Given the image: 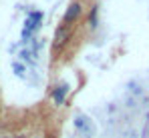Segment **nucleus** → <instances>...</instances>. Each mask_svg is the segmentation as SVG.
Masks as SVG:
<instances>
[{"label": "nucleus", "mask_w": 149, "mask_h": 138, "mask_svg": "<svg viewBox=\"0 0 149 138\" xmlns=\"http://www.w3.org/2000/svg\"><path fill=\"white\" fill-rule=\"evenodd\" d=\"M67 90H69V86H65V84H61V86H58V90L54 92V100H56L58 104L63 102V96H65V92H67Z\"/></svg>", "instance_id": "3"}, {"label": "nucleus", "mask_w": 149, "mask_h": 138, "mask_svg": "<svg viewBox=\"0 0 149 138\" xmlns=\"http://www.w3.org/2000/svg\"><path fill=\"white\" fill-rule=\"evenodd\" d=\"M67 40H69V30H67V26H61L56 30V34H54V46L58 48V46L65 44Z\"/></svg>", "instance_id": "2"}, {"label": "nucleus", "mask_w": 149, "mask_h": 138, "mask_svg": "<svg viewBox=\"0 0 149 138\" xmlns=\"http://www.w3.org/2000/svg\"><path fill=\"white\" fill-rule=\"evenodd\" d=\"M20 138H24V136H20Z\"/></svg>", "instance_id": "6"}, {"label": "nucleus", "mask_w": 149, "mask_h": 138, "mask_svg": "<svg viewBox=\"0 0 149 138\" xmlns=\"http://www.w3.org/2000/svg\"><path fill=\"white\" fill-rule=\"evenodd\" d=\"M79 16H81V4H79V2H73V4L67 8V12H65V18H63V20H65V24H73Z\"/></svg>", "instance_id": "1"}, {"label": "nucleus", "mask_w": 149, "mask_h": 138, "mask_svg": "<svg viewBox=\"0 0 149 138\" xmlns=\"http://www.w3.org/2000/svg\"><path fill=\"white\" fill-rule=\"evenodd\" d=\"M91 26H93V28L97 26V6L91 10Z\"/></svg>", "instance_id": "4"}, {"label": "nucleus", "mask_w": 149, "mask_h": 138, "mask_svg": "<svg viewBox=\"0 0 149 138\" xmlns=\"http://www.w3.org/2000/svg\"><path fill=\"white\" fill-rule=\"evenodd\" d=\"M0 138H8V136H0Z\"/></svg>", "instance_id": "5"}]
</instances>
